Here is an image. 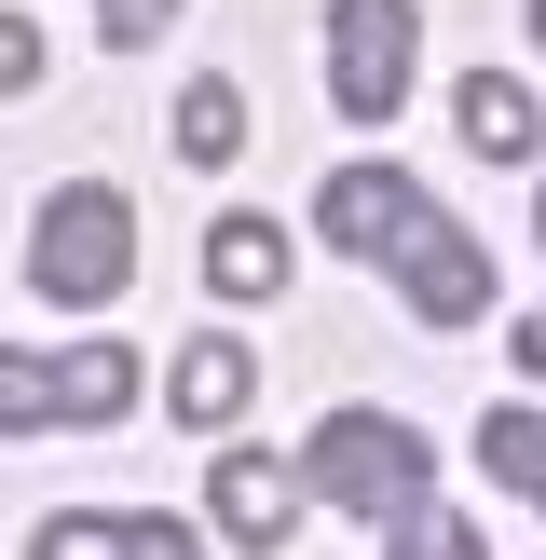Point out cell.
I'll return each mask as SVG.
<instances>
[{
    "label": "cell",
    "instance_id": "1",
    "mask_svg": "<svg viewBox=\"0 0 546 560\" xmlns=\"http://www.w3.org/2000/svg\"><path fill=\"white\" fill-rule=\"evenodd\" d=\"M314 233L342 246V260L396 273V301H410L424 328H478V315H491V246L464 233L410 164H342V178L314 191Z\"/></svg>",
    "mask_w": 546,
    "mask_h": 560
},
{
    "label": "cell",
    "instance_id": "2",
    "mask_svg": "<svg viewBox=\"0 0 546 560\" xmlns=\"http://www.w3.org/2000/svg\"><path fill=\"white\" fill-rule=\"evenodd\" d=\"M300 479H314V506L369 520L382 547H424V520H437V452L410 410H328L300 438Z\"/></svg>",
    "mask_w": 546,
    "mask_h": 560
},
{
    "label": "cell",
    "instance_id": "3",
    "mask_svg": "<svg viewBox=\"0 0 546 560\" xmlns=\"http://www.w3.org/2000/svg\"><path fill=\"white\" fill-rule=\"evenodd\" d=\"M123 273H136V206L123 191L109 178L41 191V219H27V288L69 301V315H96V301H123Z\"/></svg>",
    "mask_w": 546,
    "mask_h": 560
},
{
    "label": "cell",
    "instance_id": "4",
    "mask_svg": "<svg viewBox=\"0 0 546 560\" xmlns=\"http://www.w3.org/2000/svg\"><path fill=\"white\" fill-rule=\"evenodd\" d=\"M410 82H424V0H328V96L342 124H396Z\"/></svg>",
    "mask_w": 546,
    "mask_h": 560
},
{
    "label": "cell",
    "instance_id": "5",
    "mask_svg": "<svg viewBox=\"0 0 546 560\" xmlns=\"http://www.w3.org/2000/svg\"><path fill=\"white\" fill-rule=\"evenodd\" d=\"M300 506H314L300 452H218V479H205V534L218 547H287Z\"/></svg>",
    "mask_w": 546,
    "mask_h": 560
},
{
    "label": "cell",
    "instance_id": "6",
    "mask_svg": "<svg viewBox=\"0 0 546 560\" xmlns=\"http://www.w3.org/2000/svg\"><path fill=\"white\" fill-rule=\"evenodd\" d=\"M27 547L41 560H191L205 520H178V506H55Z\"/></svg>",
    "mask_w": 546,
    "mask_h": 560
},
{
    "label": "cell",
    "instance_id": "7",
    "mask_svg": "<svg viewBox=\"0 0 546 560\" xmlns=\"http://www.w3.org/2000/svg\"><path fill=\"white\" fill-rule=\"evenodd\" d=\"M287 260H300L287 219H260V206H233V219L205 233V288H218V301H273V288H287Z\"/></svg>",
    "mask_w": 546,
    "mask_h": 560
},
{
    "label": "cell",
    "instance_id": "8",
    "mask_svg": "<svg viewBox=\"0 0 546 560\" xmlns=\"http://www.w3.org/2000/svg\"><path fill=\"white\" fill-rule=\"evenodd\" d=\"M451 124H464V151H491V164H519V151H546V109H533V82H506V69H464V96H451Z\"/></svg>",
    "mask_w": 546,
    "mask_h": 560
},
{
    "label": "cell",
    "instance_id": "9",
    "mask_svg": "<svg viewBox=\"0 0 546 560\" xmlns=\"http://www.w3.org/2000/svg\"><path fill=\"white\" fill-rule=\"evenodd\" d=\"M164 397H178V424H233V410L260 397V370H246V342H233V328H205V342H178Z\"/></svg>",
    "mask_w": 546,
    "mask_h": 560
},
{
    "label": "cell",
    "instance_id": "10",
    "mask_svg": "<svg viewBox=\"0 0 546 560\" xmlns=\"http://www.w3.org/2000/svg\"><path fill=\"white\" fill-rule=\"evenodd\" d=\"M136 370H151V355H123V342H69L55 355V424H123Z\"/></svg>",
    "mask_w": 546,
    "mask_h": 560
},
{
    "label": "cell",
    "instance_id": "11",
    "mask_svg": "<svg viewBox=\"0 0 546 560\" xmlns=\"http://www.w3.org/2000/svg\"><path fill=\"white\" fill-rule=\"evenodd\" d=\"M178 164H246V82H191L178 96Z\"/></svg>",
    "mask_w": 546,
    "mask_h": 560
},
{
    "label": "cell",
    "instance_id": "12",
    "mask_svg": "<svg viewBox=\"0 0 546 560\" xmlns=\"http://www.w3.org/2000/svg\"><path fill=\"white\" fill-rule=\"evenodd\" d=\"M478 465L519 506H546V410H478Z\"/></svg>",
    "mask_w": 546,
    "mask_h": 560
},
{
    "label": "cell",
    "instance_id": "13",
    "mask_svg": "<svg viewBox=\"0 0 546 560\" xmlns=\"http://www.w3.org/2000/svg\"><path fill=\"white\" fill-rule=\"evenodd\" d=\"M41 424H55V355L0 342V438H41Z\"/></svg>",
    "mask_w": 546,
    "mask_h": 560
},
{
    "label": "cell",
    "instance_id": "14",
    "mask_svg": "<svg viewBox=\"0 0 546 560\" xmlns=\"http://www.w3.org/2000/svg\"><path fill=\"white\" fill-rule=\"evenodd\" d=\"M178 14H191V0H96V42H123V55H136V42H164Z\"/></svg>",
    "mask_w": 546,
    "mask_h": 560
},
{
    "label": "cell",
    "instance_id": "15",
    "mask_svg": "<svg viewBox=\"0 0 546 560\" xmlns=\"http://www.w3.org/2000/svg\"><path fill=\"white\" fill-rule=\"evenodd\" d=\"M27 82H41V27L0 14V96H27Z\"/></svg>",
    "mask_w": 546,
    "mask_h": 560
},
{
    "label": "cell",
    "instance_id": "16",
    "mask_svg": "<svg viewBox=\"0 0 546 560\" xmlns=\"http://www.w3.org/2000/svg\"><path fill=\"white\" fill-rule=\"evenodd\" d=\"M506 355H519V383H546V315H519V328H506Z\"/></svg>",
    "mask_w": 546,
    "mask_h": 560
},
{
    "label": "cell",
    "instance_id": "17",
    "mask_svg": "<svg viewBox=\"0 0 546 560\" xmlns=\"http://www.w3.org/2000/svg\"><path fill=\"white\" fill-rule=\"evenodd\" d=\"M533 55H546V0H533Z\"/></svg>",
    "mask_w": 546,
    "mask_h": 560
},
{
    "label": "cell",
    "instance_id": "18",
    "mask_svg": "<svg viewBox=\"0 0 546 560\" xmlns=\"http://www.w3.org/2000/svg\"><path fill=\"white\" fill-rule=\"evenodd\" d=\"M533 246H546V206H533Z\"/></svg>",
    "mask_w": 546,
    "mask_h": 560
}]
</instances>
